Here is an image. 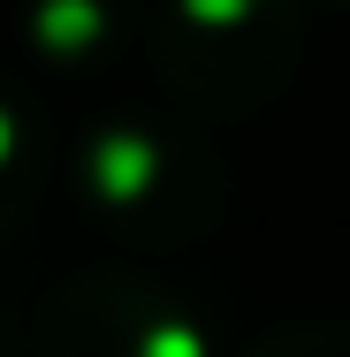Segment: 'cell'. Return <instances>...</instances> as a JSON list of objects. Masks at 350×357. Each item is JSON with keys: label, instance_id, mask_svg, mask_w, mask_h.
Returning a JSON list of instances; mask_svg holds the SVG:
<instances>
[{"label": "cell", "instance_id": "obj_5", "mask_svg": "<svg viewBox=\"0 0 350 357\" xmlns=\"http://www.w3.org/2000/svg\"><path fill=\"white\" fill-rule=\"evenodd\" d=\"M38 175H46V137H38V107L0 76V236L38 206Z\"/></svg>", "mask_w": 350, "mask_h": 357}, {"label": "cell", "instance_id": "obj_6", "mask_svg": "<svg viewBox=\"0 0 350 357\" xmlns=\"http://www.w3.org/2000/svg\"><path fill=\"white\" fill-rule=\"evenodd\" d=\"M244 357H350V319H289L259 335Z\"/></svg>", "mask_w": 350, "mask_h": 357}, {"label": "cell", "instance_id": "obj_1", "mask_svg": "<svg viewBox=\"0 0 350 357\" xmlns=\"http://www.w3.org/2000/svg\"><path fill=\"white\" fill-rule=\"evenodd\" d=\"M84 220L130 251H183L228 213V160L183 107H107L69 144Z\"/></svg>", "mask_w": 350, "mask_h": 357}, {"label": "cell", "instance_id": "obj_3", "mask_svg": "<svg viewBox=\"0 0 350 357\" xmlns=\"http://www.w3.org/2000/svg\"><path fill=\"white\" fill-rule=\"evenodd\" d=\"M23 357H213V319L160 274L92 266L46 289Z\"/></svg>", "mask_w": 350, "mask_h": 357}, {"label": "cell", "instance_id": "obj_4", "mask_svg": "<svg viewBox=\"0 0 350 357\" xmlns=\"http://www.w3.org/2000/svg\"><path fill=\"white\" fill-rule=\"evenodd\" d=\"M23 46L54 76H99L138 54L152 31V0H23L15 8Z\"/></svg>", "mask_w": 350, "mask_h": 357}, {"label": "cell", "instance_id": "obj_7", "mask_svg": "<svg viewBox=\"0 0 350 357\" xmlns=\"http://www.w3.org/2000/svg\"><path fill=\"white\" fill-rule=\"evenodd\" d=\"M335 8H350V0H335Z\"/></svg>", "mask_w": 350, "mask_h": 357}, {"label": "cell", "instance_id": "obj_2", "mask_svg": "<svg viewBox=\"0 0 350 357\" xmlns=\"http://www.w3.org/2000/svg\"><path fill=\"white\" fill-rule=\"evenodd\" d=\"M312 0H152L145 61L168 107L198 122L267 114L305 69Z\"/></svg>", "mask_w": 350, "mask_h": 357}]
</instances>
